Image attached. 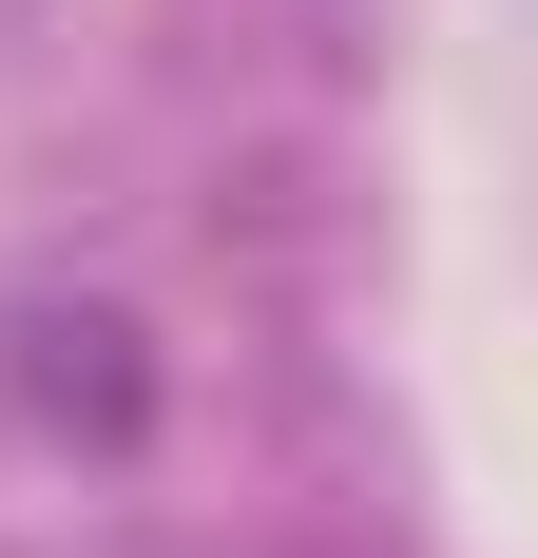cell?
<instances>
[{
    "label": "cell",
    "mask_w": 538,
    "mask_h": 558,
    "mask_svg": "<svg viewBox=\"0 0 538 558\" xmlns=\"http://www.w3.org/2000/svg\"><path fill=\"white\" fill-rule=\"evenodd\" d=\"M20 347H39V366H20V386L39 404H77V424H97V444H135V328H115V308H20Z\"/></svg>",
    "instance_id": "obj_1"
}]
</instances>
